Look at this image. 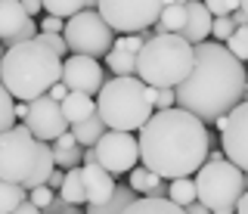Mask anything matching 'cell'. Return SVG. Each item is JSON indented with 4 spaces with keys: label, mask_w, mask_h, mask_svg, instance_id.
<instances>
[{
    "label": "cell",
    "mask_w": 248,
    "mask_h": 214,
    "mask_svg": "<svg viewBox=\"0 0 248 214\" xmlns=\"http://www.w3.org/2000/svg\"><path fill=\"white\" fill-rule=\"evenodd\" d=\"M211 143L214 137L205 127V121H199L196 115L177 106L152 112L137 137L140 162L161 180L192 177L199 165H205Z\"/></svg>",
    "instance_id": "obj_1"
},
{
    "label": "cell",
    "mask_w": 248,
    "mask_h": 214,
    "mask_svg": "<svg viewBox=\"0 0 248 214\" xmlns=\"http://www.w3.org/2000/svg\"><path fill=\"white\" fill-rule=\"evenodd\" d=\"M245 99V65L217 41L192 47V68L174 87V106L186 109L199 121L227 115Z\"/></svg>",
    "instance_id": "obj_2"
},
{
    "label": "cell",
    "mask_w": 248,
    "mask_h": 214,
    "mask_svg": "<svg viewBox=\"0 0 248 214\" xmlns=\"http://www.w3.org/2000/svg\"><path fill=\"white\" fill-rule=\"evenodd\" d=\"M62 75V59L53 53L41 37L25 44H13L0 56V84L6 87L16 103H31L44 96Z\"/></svg>",
    "instance_id": "obj_3"
},
{
    "label": "cell",
    "mask_w": 248,
    "mask_h": 214,
    "mask_svg": "<svg viewBox=\"0 0 248 214\" xmlns=\"http://www.w3.org/2000/svg\"><path fill=\"white\" fill-rule=\"evenodd\" d=\"M155 87H146L140 78H112L103 81L96 93V115L103 118L106 131H140L152 115Z\"/></svg>",
    "instance_id": "obj_4"
},
{
    "label": "cell",
    "mask_w": 248,
    "mask_h": 214,
    "mask_svg": "<svg viewBox=\"0 0 248 214\" xmlns=\"http://www.w3.org/2000/svg\"><path fill=\"white\" fill-rule=\"evenodd\" d=\"M192 68V44H186L180 34H158L143 41L137 53V72L146 87H170L174 90Z\"/></svg>",
    "instance_id": "obj_5"
},
{
    "label": "cell",
    "mask_w": 248,
    "mask_h": 214,
    "mask_svg": "<svg viewBox=\"0 0 248 214\" xmlns=\"http://www.w3.org/2000/svg\"><path fill=\"white\" fill-rule=\"evenodd\" d=\"M192 186H196V202H202L211 214H232L239 196L245 193V171H239L227 158L205 162L192 174Z\"/></svg>",
    "instance_id": "obj_6"
},
{
    "label": "cell",
    "mask_w": 248,
    "mask_h": 214,
    "mask_svg": "<svg viewBox=\"0 0 248 214\" xmlns=\"http://www.w3.org/2000/svg\"><path fill=\"white\" fill-rule=\"evenodd\" d=\"M62 37H65V47L75 56H90V59H103L108 50H112L115 31L103 22L96 10H81L75 13L72 19H65V28H62Z\"/></svg>",
    "instance_id": "obj_7"
},
{
    "label": "cell",
    "mask_w": 248,
    "mask_h": 214,
    "mask_svg": "<svg viewBox=\"0 0 248 214\" xmlns=\"http://www.w3.org/2000/svg\"><path fill=\"white\" fill-rule=\"evenodd\" d=\"M37 158V140L31 137L25 124H13L10 131L0 134V180L19 183L31 174Z\"/></svg>",
    "instance_id": "obj_8"
},
{
    "label": "cell",
    "mask_w": 248,
    "mask_h": 214,
    "mask_svg": "<svg viewBox=\"0 0 248 214\" xmlns=\"http://www.w3.org/2000/svg\"><path fill=\"white\" fill-rule=\"evenodd\" d=\"M161 6V0H96V13L115 34H140L155 25Z\"/></svg>",
    "instance_id": "obj_9"
},
{
    "label": "cell",
    "mask_w": 248,
    "mask_h": 214,
    "mask_svg": "<svg viewBox=\"0 0 248 214\" xmlns=\"http://www.w3.org/2000/svg\"><path fill=\"white\" fill-rule=\"evenodd\" d=\"M93 155H96V165L103 171H108L112 177H124L130 168L140 165L137 137L124 134V131H106L93 143Z\"/></svg>",
    "instance_id": "obj_10"
},
{
    "label": "cell",
    "mask_w": 248,
    "mask_h": 214,
    "mask_svg": "<svg viewBox=\"0 0 248 214\" xmlns=\"http://www.w3.org/2000/svg\"><path fill=\"white\" fill-rule=\"evenodd\" d=\"M214 124L220 127V137H223V158L230 165H236L239 171L248 168V103L242 99L239 106H232L227 115L214 118Z\"/></svg>",
    "instance_id": "obj_11"
},
{
    "label": "cell",
    "mask_w": 248,
    "mask_h": 214,
    "mask_svg": "<svg viewBox=\"0 0 248 214\" xmlns=\"http://www.w3.org/2000/svg\"><path fill=\"white\" fill-rule=\"evenodd\" d=\"M22 124H25L28 131H31V137L41 140V143H53L59 134L68 131V121H65V115H62L59 103H56V99H50L46 93L28 103V115H25Z\"/></svg>",
    "instance_id": "obj_12"
},
{
    "label": "cell",
    "mask_w": 248,
    "mask_h": 214,
    "mask_svg": "<svg viewBox=\"0 0 248 214\" xmlns=\"http://www.w3.org/2000/svg\"><path fill=\"white\" fill-rule=\"evenodd\" d=\"M59 81L65 84L68 90H75V93L96 96L106 78H103V65H99V59L75 56V53H68V56L62 59V75H59Z\"/></svg>",
    "instance_id": "obj_13"
},
{
    "label": "cell",
    "mask_w": 248,
    "mask_h": 214,
    "mask_svg": "<svg viewBox=\"0 0 248 214\" xmlns=\"http://www.w3.org/2000/svg\"><path fill=\"white\" fill-rule=\"evenodd\" d=\"M186 22H183V28H180V37L186 44H202V41H208L211 37V13L205 10V3L202 0H186Z\"/></svg>",
    "instance_id": "obj_14"
},
{
    "label": "cell",
    "mask_w": 248,
    "mask_h": 214,
    "mask_svg": "<svg viewBox=\"0 0 248 214\" xmlns=\"http://www.w3.org/2000/svg\"><path fill=\"white\" fill-rule=\"evenodd\" d=\"M81 183H84L87 205H99L115 193V177L108 171H103L99 165H81Z\"/></svg>",
    "instance_id": "obj_15"
},
{
    "label": "cell",
    "mask_w": 248,
    "mask_h": 214,
    "mask_svg": "<svg viewBox=\"0 0 248 214\" xmlns=\"http://www.w3.org/2000/svg\"><path fill=\"white\" fill-rule=\"evenodd\" d=\"M127 186L134 189L137 196H146V199H165L168 196V183L143 165H137V168L127 171Z\"/></svg>",
    "instance_id": "obj_16"
},
{
    "label": "cell",
    "mask_w": 248,
    "mask_h": 214,
    "mask_svg": "<svg viewBox=\"0 0 248 214\" xmlns=\"http://www.w3.org/2000/svg\"><path fill=\"white\" fill-rule=\"evenodd\" d=\"M28 22L25 10L19 6V0H0V44L3 47H13L19 28Z\"/></svg>",
    "instance_id": "obj_17"
},
{
    "label": "cell",
    "mask_w": 248,
    "mask_h": 214,
    "mask_svg": "<svg viewBox=\"0 0 248 214\" xmlns=\"http://www.w3.org/2000/svg\"><path fill=\"white\" fill-rule=\"evenodd\" d=\"M59 109H62V115H65L68 127H72V124H78V121L90 118L93 112H96V103H93V96H87V93H75V90H68L65 99L59 103Z\"/></svg>",
    "instance_id": "obj_18"
},
{
    "label": "cell",
    "mask_w": 248,
    "mask_h": 214,
    "mask_svg": "<svg viewBox=\"0 0 248 214\" xmlns=\"http://www.w3.org/2000/svg\"><path fill=\"white\" fill-rule=\"evenodd\" d=\"M134 199H137V193H134L130 186L115 183V193L108 196L106 202H99V205H87V208H84V214H121L130 202H134Z\"/></svg>",
    "instance_id": "obj_19"
},
{
    "label": "cell",
    "mask_w": 248,
    "mask_h": 214,
    "mask_svg": "<svg viewBox=\"0 0 248 214\" xmlns=\"http://www.w3.org/2000/svg\"><path fill=\"white\" fill-rule=\"evenodd\" d=\"M68 134L75 137V143H78V146H84V149H87V146H93V143H96L99 137L106 134V124H103V118H99L96 112H93L90 118H84V121H78V124L68 127Z\"/></svg>",
    "instance_id": "obj_20"
},
{
    "label": "cell",
    "mask_w": 248,
    "mask_h": 214,
    "mask_svg": "<svg viewBox=\"0 0 248 214\" xmlns=\"http://www.w3.org/2000/svg\"><path fill=\"white\" fill-rule=\"evenodd\" d=\"M56 196L62 202H68V205H84L87 202V199H84V183H81V165L68 168V171L62 174V183H59Z\"/></svg>",
    "instance_id": "obj_21"
},
{
    "label": "cell",
    "mask_w": 248,
    "mask_h": 214,
    "mask_svg": "<svg viewBox=\"0 0 248 214\" xmlns=\"http://www.w3.org/2000/svg\"><path fill=\"white\" fill-rule=\"evenodd\" d=\"M121 214H186V211L177 208V205L168 202V199H146V196H137Z\"/></svg>",
    "instance_id": "obj_22"
},
{
    "label": "cell",
    "mask_w": 248,
    "mask_h": 214,
    "mask_svg": "<svg viewBox=\"0 0 248 214\" xmlns=\"http://www.w3.org/2000/svg\"><path fill=\"white\" fill-rule=\"evenodd\" d=\"M168 202H174L177 208H186L189 202H196V186H192V177H177L168 183Z\"/></svg>",
    "instance_id": "obj_23"
},
{
    "label": "cell",
    "mask_w": 248,
    "mask_h": 214,
    "mask_svg": "<svg viewBox=\"0 0 248 214\" xmlns=\"http://www.w3.org/2000/svg\"><path fill=\"white\" fill-rule=\"evenodd\" d=\"M106 65L115 72V78H130L137 72V56L134 53H124V50H108L106 53Z\"/></svg>",
    "instance_id": "obj_24"
},
{
    "label": "cell",
    "mask_w": 248,
    "mask_h": 214,
    "mask_svg": "<svg viewBox=\"0 0 248 214\" xmlns=\"http://www.w3.org/2000/svg\"><path fill=\"white\" fill-rule=\"evenodd\" d=\"M25 199H28V189H22L19 183L0 180V214H13Z\"/></svg>",
    "instance_id": "obj_25"
},
{
    "label": "cell",
    "mask_w": 248,
    "mask_h": 214,
    "mask_svg": "<svg viewBox=\"0 0 248 214\" xmlns=\"http://www.w3.org/2000/svg\"><path fill=\"white\" fill-rule=\"evenodd\" d=\"M155 22H158L168 34H180V28H183V22H186V6L183 3L161 6V13H158V19H155Z\"/></svg>",
    "instance_id": "obj_26"
},
{
    "label": "cell",
    "mask_w": 248,
    "mask_h": 214,
    "mask_svg": "<svg viewBox=\"0 0 248 214\" xmlns=\"http://www.w3.org/2000/svg\"><path fill=\"white\" fill-rule=\"evenodd\" d=\"M50 152H53V165L59 171H68V168H78L81 165V155H84V146H53L50 143Z\"/></svg>",
    "instance_id": "obj_27"
},
{
    "label": "cell",
    "mask_w": 248,
    "mask_h": 214,
    "mask_svg": "<svg viewBox=\"0 0 248 214\" xmlns=\"http://www.w3.org/2000/svg\"><path fill=\"white\" fill-rule=\"evenodd\" d=\"M41 6L56 19H72L75 13L84 10V0H41Z\"/></svg>",
    "instance_id": "obj_28"
},
{
    "label": "cell",
    "mask_w": 248,
    "mask_h": 214,
    "mask_svg": "<svg viewBox=\"0 0 248 214\" xmlns=\"http://www.w3.org/2000/svg\"><path fill=\"white\" fill-rule=\"evenodd\" d=\"M223 47H227L232 56L239 59V62H245L248 59V25H242V28H232V34L223 41Z\"/></svg>",
    "instance_id": "obj_29"
},
{
    "label": "cell",
    "mask_w": 248,
    "mask_h": 214,
    "mask_svg": "<svg viewBox=\"0 0 248 214\" xmlns=\"http://www.w3.org/2000/svg\"><path fill=\"white\" fill-rule=\"evenodd\" d=\"M13 106H16V99L6 93V87L0 84V134L10 131L13 124H19V121H16V115H13Z\"/></svg>",
    "instance_id": "obj_30"
},
{
    "label": "cell",
    "mask_w": 248,
    "mask_h": 214,
    "mask_svg": "<svg viewBox=\"0 0 248 214\" xmlns=\"http://www.w3.org/2000/svg\"><path fill=\"white\" fill-rule=\"evenodd\" d=\"M202 3L211 16H230V13L239 10V0H202Z\"/></svg>",
    "instance_id": "obj_31"
},
{
    "label": "cell",
    "mask_w": 248,
    "mask_h": 214,
    "mask_svg": "<svg viewBox=\"0 0 248 214\" xmlns=\"http://www.w3.org/2000/svg\"><path fill=\"white\" fill-rule=\"evenodd\" d=\"M232 28H236V25H232L230 16H214L211 19V37H214V41H227V37L232 34Z\"/></svg>",
    "instance_id": "obj_32"
},
{
    "label": "cell",
    "mask_w": 248,
    "mask_h": 214,
    "mask_svg": "<svg viewBox=\"0 0 248 214\" xmlns=\"http://www.w3.org/2000/svg\"><path fill=\"white\" fill-rule=\"evenodd\" d=\"M140 47H143V37L140 34H121V37H115L112 41V50H124V53H140Z\"/></svg>",
    "instance_id": "obj_33"
},
{
    "label": "cell",
    "mask_w": 248,
    "mask_h": 214,
    "mask_svg": "<svg viewBox=\"0 0 248 214\" xmlns=\"http://www.w3.org/2000/svg\"><path fill=\"white\" fill-rule=\"evenodd\" d=\"M53 199H56V193H53L50 186H34V189H28V202L34 205V208H46Z\"/></svg>",
    "instance_id": "obj_34"
},
{
    "label": "cell",
    "mask_w": 248,
    "mask_h": 214,
    "mask_svg": "<svg viewBox=\"0 0 248 214\" xmlns=\"http://www.w3.org/2000/svg\"><path fill=\"white\" fill-rule=\"evenodd\" d=\"M41 214H84V211H81V205H68V202H62L56 196L46 208H41Z\"/></svg>",
    "instance_id": "obj_35"
},
{
    "label": "cell",
    "mask_w": 248,
    "mask_h": 214,
    "mask_svg": "<svg viewBox=\"0 0 248 214\" xmlns=\"http://www.w3.org/2000/svg\"><path fill=\"white\" fill-rule=\"evenodd\" d=\"M170 106H174V90H170V87H155L152 112H158V109H170Z\"/></svg>",
    "instance_id": "obj_36"
},
{
    "label": "cell",
    "mask_w": 248,
    "mask_h": 214,
    "mask_svg": "<svg viewBox=\"0 0 248 214\" xmlns=\"http://www.w3.org/2000/svg\"><path fill=\"white\" fill-rule=\"evenodd\" d=\"M37 28H41V34H62V28H65V19L44 16L41 22H37Z\"/></svg>",
    "instance_id": "obj_37"
},
{
    "label": "cell",
    "mask_w": 248,
    "mask_h": 214,
    "mask_svg": "<svg viewBox=\"0 0 248 214\" xmlns=\"http://www.w3.org/2000/svg\"><path fill=\"white\" fill-rule=\"evenodd\" d=\"M19 6L25 10V16H28V19H31V16H41V10H44L41 0H19Z\"/></svg>",
    "instance_id": "obj_38"
},
{
    "label": "cell",
    "mask_w": 248,
    "mask_h": 214,
    "mask_svg": "<svg viewBox=\"0 0 248 214\" xmlns=\"http://www.w3.org/2000/svg\"><path fill=\"white\" fill-rule=\"evenodd\" d=\"M65 93H68V87H65L62 81H56L50 90H46V96H50V99H56V103H62V99H65Z\"/></svg>",
    "instance_id": "obj_39"
},
{
    "label": "cell",
    "mask_w": 248,
    "mask_h": 214,
    "mask_svg": "<svg viewBox=\"0 0 248 214\" xmlns=\"http://www.w3.org/2000/svg\"><path fill=\"white\" fill-rule=\"evenodd\" d=\"M62 174H65V171H59V168H53V171H50V177H46V186H50L53 193L59 189V183H62Z\"/></svg>",
    "instance_id": "obj_40"
},
{
    "label": "cell",
    "mask_w": 248,
    "mask_h": 214,
    "mask_svg": "<svg viewBox=\"0 0 248 214\" xmlns=\"http://www.w3.org/2000/svg\"><path fill=\"white\" fill-rule=\"evenodd\" d=\"M230 19H232V25H236V28L248 25V13H245V10H236V13H230Z\"/></svg>",
    "instance_id": "obj_41"
},
{
    "label": "cell",
    "mask_w": 248,
    "mask_h": 214,
    "mask_svg": "<svg viewBox=\"0 0 248 214\" xmlns=\"http://www.w3.org/2000/svg\"><path fill=\"white\" fill-rule=\"evenodd\" d=\"M183 211H186V214H211V211H208V208H205L202 202H189V205H186Z\"/></svg>",
    "instance_id": "obj_42"
},
{
    "label": "cell",
    "mask_w": 248,
    "mask_h": 214,
    "mask_svg": "<svg viewBox=\"0 0 248 214\" xmlns=\"http://www.w3.org/2000/svg\"><path fill=\"white\" fill-rule=\"evenodd\" d=\"M13 214H41V208H34V205H31L28 199H25V202H22V205H19V208H16Z\"/></svg>",
    "instance_id": "obj_43"
},
{
    "label": "cell",
    "mask_w": 248,
    "mask_h": 214,
    "mask_svg": "<svg viewBox=\"0 0 248 214\" xmlns=\"http://www.w3.org/2000/svg\"><path fill=\"white\" fill-rule=\"evenodd\" d=\"M84 10H96V0H84Z\"/></svg>",
    "instance_id": "obj_44"
},
{
    "label": "cell",
    "mask_w": 248,
    "mask_h": 214,
    "mask_svg": "<svg viewBox=\"0 0 248 214\" xmlns=\"http://www.w3.org/2000/svg\"><path fill=\"white\" fill-rule=\"evenodd\" d=\"M165 6H170V3H186V0H161Z\"/></svg>",
    "instance_id": "obj_45"
},
{
    "label": "cell",
    "mask_w": 248,
    "mask_h": 214,
    "mask_svg": "<svg viewBox=\"0 0 248 214\" xmlns=\"http://www.w3.org/2000/svg\"><path fill=\"white\" fill-rule=\"evenodd\" d=\"M239 10H245V13H248V0H239Z\"/></svg>",
    "instance_id": "obj_46"
}]
</instances>
